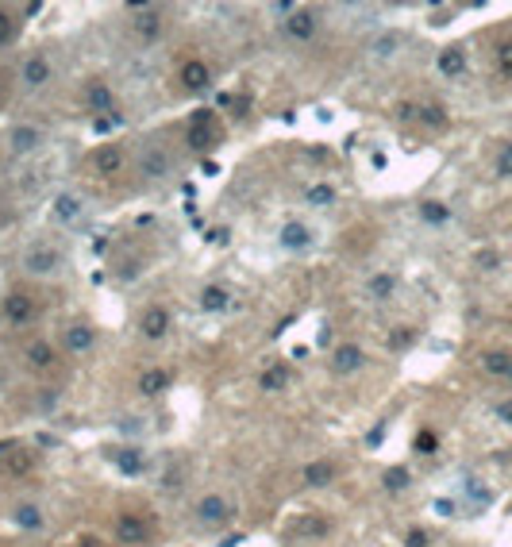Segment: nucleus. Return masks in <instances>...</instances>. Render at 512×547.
I'll list each match as a JSON object with an SVG mask.
<instances>
[{"instance_id": "19", "label": "nucleus", "mask_w": 512, "mask_h": 547, "mask_svg": "<svg viewBox=\"0 0 512 547\" xmlns=\"http://www.w3.org/2000/svg\"><path fill=\"white\" fill-rule=\"evenodd\" d=\"M54 216H58V220H74V216H81V197L62 193V197L54 200Z\"/></svg>"}, {"instance_id": "45", "label": "nucleus", "mask_w": 512, "mask_h": 547, "mask_svg": "<svg viewBox=\"0 0 512 547\" xmlns=\"http://www.w3.org/2000/svg\"><path fill=\"white\" fill-rule=\"evenodd\" d=\"M81 544H85V547H97V539H81Z\"/></svg>"}, {"instance_id": "28", "label": "nucleus", "mask_w": 512, "mask_h": 547, "mask_svg": "<svg viewBox=\"0 0 512 547\" xmlns=\"http://www.w3.org/2000/svg\"><path fill=\"white\" fill-rule=\"evenodd\" d=\"M420 216L428 220V224H443L451 212H447V205H439V200H424V205H420Z\"/></svg>"}, {"instance_id": "1", "label": "nucleus", "mask_w": 512, "mask_h": 547, "mask_svg": "<svg viewBox=\"0 0 512 547\" xmlns=\"http://www.w3.org/2000/svg\"><path fill=\"white\" fill-rule=\"evenodd\" d=\"M362 363H366V355H362L358 343H343V347H335V355H331V370H335V374H351V370H358Z\"/></svg>"}, {"instance_id": "5", "label": "nucleus", "mask_w": 512, "mask_h": 547, "mask_svg": "<svg viewBox=\"0 0 512 547\" xmlns=\"http://www.w3.org/2000/svg\"><path fill=\"white\" fill-rule=\"evenodd\" d=\"M62 258H58V251H50V247H39V251H27V258H24V266H27V274H50L54 266H58Z\"/></svg>"}, {"instance_id": "24", "label": "nucleus", "mask_w": 512, "mask_h": 547, "mask_svg": "<svg viewBox=\"0 0 512 547\" xmlns=\"http://www.w3.org/2000/svg\"><path fill=\"white\" fill-rule=\"evenodd\" d=\"M4 466H8V474H27V470L35 466V455H31V451H24V447H16Z\"/></svg>"}, {"instance_id": "12", "label": "nucleus", "mask_w": 512, "mask_h": 547, "mask_svg": "<svg viewBox=\"0 0 512 547\" xmlns=\"http://www.w3.org/2000/svg\"><path fill=\"white\" fill-rule=\"evenodd\" d=\"M24 81L31 85V89L47 85V81H50V62L39 58V54H35V58H27V62H24Z\"/></svg>"}, {"instance_id": "27", "label": "nucleus", "mask_w": 512, "mask_h": 547, "mask_svg": "<svg viewBox=\"0 0 512 547\" xmlns=\"http://www.w3.org/2000/svg\"><path fill=\"white\" fill-rule=\"evenodd\" d=\"M486 370H489V374H504V378H509L512 355H504V351H489V355H486Z\"/></svg>"}, {"instance_id": "6", "label": "nucleus", "mask_w": 512, "mask_h": 547, "mask_svg": "<svg viewBox=\"0 0 512 547\" xmlns=\"http://www.w3.org/2000/svg\"><path fill=\"white\" fill-rule=\"evenodd\" d=\"M143 174L147 177H166L170 174V154H166L162 147H150V150H143Z\"/></svg>"}, {"instance_id": "2", "label": "nucleus", "mask_w": 512, "mask_h": 547, "mask_svg": "<svg viewBox=\"0 0 512 547\" xmlns=\"http://www.w3.org/2000/svg\"><path fill=\"white\" fill-rule=\"evenodd\" d=\"M116 536H120V544H143V539H147V521L135 513H120Z\"/></svg>"}, {"instance_id": "14", "label": "nucleus", "mask_w": 512, "mask_h": 547, "mask_svg": "<svg viewBox=\"0 0 512 547\" xmlns=\"http://www.w3.org/2000/svg\"><path fill=\"white\" fill-rule=\"evenodd\" d=\"M66 347L77 351V355L93 347V328H89V324H74V328H66Z\"/></svg>"}, {"instance_id": "34", "label": "nucleus", "mask_w": 512, "mask_h": 547, "mask_svg": "<svg viewBox=\"0 0 512 547\" xmlns=\"http://www.w3.org/2000/svg\"><path fill=\"white\" fill-rule=\"evenodd\" d=\"M335 200V189L331 185H316V189H308V205H331Z\"/></svg>"}, {"instance_id": "13", "label": "nucleus", "mask_w": 512, "mask_h": 547, "mask_svg": "<svg viewBox=\"0 0 512 547\" xmlns=\"http://www.w3.org/2000/svg\"><path fill=\"white\" fill-rule=\"evenodd\" d=\"M12 150H16V154H27V150H35L39 147V127H27V124H19L16 132H12Z\"/></svg>"}, {"instance_id": "3", "label": "nucleus", "mask_w": 512, "mask_h": 547, "mask_svg": "<svg viewBox=\"0 0 512 547\" xmlns=\"http://www.w3.org/2000/svg\"><path fill=\"white\" fill-rule=\"evenodd\" d=\"M285 31H289V39H297V42L312 39V35H316V16H312V12H305V8L289 12V19H285Z\"/></svg>"}, {"instance_id": "30", "label": "nucleus", "mask_w": 512, "mask_h": 547, "mask_svg": "<svg viewBox=\"0 0 512 547\" xmlns=\"http://www.w3.org/2000/svg\"><path fill=\"white\" fill-rule=\"evenodd\" d=\"M416 112H420V120H424V124H431V127L447 124V116H443V108H439V104H424V108H416Z\"/></svg>"}, {"instance_id": "8", "label": "nucleus", "mask_w": 512, "mask_h": 547, "mask_svg": "<svg viewBox=\"0 0 512 547\" xmlns=\"http://www.w3.org/2000/svg\"><path fill=\"white\" fill-rule=\"evenodd\" d=\"M197 516H200L205 524H220V521H227V501L216 498V493H208V498H200Z\"/></svg>"}, {"instance_id": "10", "label": "nucleus", "mask_w": 512, "mask_h": 547, "mask_svg": "<svg viewBox=\"0 0 512 547\" xmlns=\"http://www.w3.org/2000/svg\"><path fill=\"white\" fill-rule=\"evenodd\" d=\"M54 347H50L47 340H35V343H27V363L35 366V370H50V366H54Z\"/></svg>"}, {"instance_id": "43", "label": "nucleus", "mask_w": 512, "mask_h": 547, "mask_svg": "<svg viewBox=\"0 0 512 547\" xmlns=\"http://www.w3.org/2000/svg\"><path fill=\"white\" fill-rule=\"evenodd\" d=\"M12 451H16V443H0V463H8Z\"/></svg>"}, {"instance_id": "4", "label": "nucleus", "mask_w": 512, "mask_h": 547, "mask_svg": "<svg viewBox=\"0 0 512 547\" xmlns=\"http://www.w3.org/2000/svg\"><path fill=\"white\" fill-rule=\"evenodd\" d=\"M4 316H8L12 324H27L35 316V305H31V297H27V293H8V297H4Z\"/></svg>"}, {"instance_id": "31", "label": "nucleus", "mask_w": 512, "mask_h": 547, "mask_svg": "<svg viewBox=\"0 0 512 547\" xmlns=\"http://www.w3.org/2000/svg\"><path fill=\"white\" fill-rule=\"evenodd\" d=\"M408 486V470L405 466H389L385 470V489H405Z\"/></svg>"}, {"instance_id": "21", "label": "nucleus", "mask_w": 512, "mask_h": 547, "mask_svg": "<svg viewBox=\"0 0 512 547\" xmlns=\"http://www.w3.org/2000/svg\"><path fill=\"white\" fill-rule=\"evenodd\" d=\"M85 100H89V108H93V112H108V108H112V93H108L100 81H93V85H89Z\"/></svg>"}, {"instance_id": "17", "label": "nucleus", "mask_w": 512, "mask_h": 547, "mask_svg": "<svg viewBox=\"0 0 512 547\" xmlns=\"http://www.w3.org/2000/svg\"><path fill=\"white\" fill-rule=\"evenodd\" d=\"M120 166H124V154H120V147H104L97 154V170L100 174H120Z\"/></svg>"}, {"instance_id": "11", "label": "nucleus", "mask_w": 512, "mask_h": 547, "mask_svg": "<svg viewBox=\"0 0 512 547\" xmlns=\"http://www.w3.org/2000/svg\"><path fill=\"white\" fill-rule=\"evenodd\" d=\"M182 81H185V89L200 93L208 81H212V74H208L205 62H185V66H182Z\"/></svg>"}, {"instance_id": "35", "label": "nucleus", "mask_w": 512, "mask_h": 547, "mask_svg": "<svg viewBox=\"0 0 512 547\" xmlns=\"http://www.w3.org/2000/svg\"><path fill=\"white\" fill-rule=\"evenodd\" d=\"M416 451L431 455V451H435V431H416Z\"/></svg>"}, {"instance_id": "40", "label": "nucleus", "mask_w": 512, "mask_h": 547, "mask_svg": "<svg viewBox=\"0 0 512 547\" xmlns=\"http://www.w3.org/2000/svg\"><path fill=\"white\" fill-rule=\"evenodd\" d=\"M408 547H428V532L413 528V532H408Z\"/></svg>"}, {"instance_id": "15", "label": "nucleus", "mask_w": 512, "mask_h": 547, "mask_svg": "<svg viewBox=\"0 0 512 547\" xmlns=\"http://www.w3.org/2000/svg\"><path fill=\"white\" fill-rule=\"evenodd\" d=\"M439 70H443L447 77H458L466 70V54L458 47H447L443 54H439Z\"/></svg>"}, {"instance_id": "39", "label": "nucleus", "mask_w": 512, "mask_h": 547, "mask_svg": "<svg viewBox=\"0 0 512 547\" xmlns=\"http://www.w3.org/2000/svg\"><path fill=\"white\" fill-rule=\"evenodd\" d=\"M413 343V332H393L389 335V347H408Z\"/></svg>"}, {"instance_id": "36", "label": "nucleus", "mask_w": 512, "mask_h": 547, "mask_svg": "<svg viewBox=\"0 0 512 547\" xmlns=\"http://www.w3.org/2000/svg\"><path fill=\"white\" fill-rule=\"evenodd\" d=\"M497 174H501V177H512V143L501 150V158H497Z\"/></svg>"}, {"instance_id": "46", "label": "nucleus", "mask_w": 512, "mask_h": 547, "mask_svg": "<svg viewBox=\"0 0 512 547\" xmlns=\"http://www.w3.org/2000/svg\"><path fill=\"white\" fill-rule=\"evenodd\" d=\"M0 386H4V370H0Z\"/></svg>"}, {"instance_id": "33", "label": "nucleus", "mask_w": 512, "mask_h": 547, "mask_svg": "<svg viewBox=\"0 0 512 547\" xmlns=\"http://www.w3.org/2000/svg\"><path fill=\"white\" fill-rule=\"evenodd\" d=\"M12 39H16V19L8 12H0V47H8Z\"/></svg>"}, {"instance_id": "25", "label": "nucleus", "mask_w": 512, "mask_h": 547, "mask_svg": "<svg viewBox=\"0 0 512 547\" xmlns=\"http://www.w3.org/2000/svg\"><path fill=\"white\" fill-rule=\"evenodd\" d=\"M200 305H205L208 312H212V308H227V290H220V285H205Z\"/></svg>"}, {"instance_id": "16", "label": "nucleus", "mask_w": 512, "mask_h": 547, "mask_svg": "<svg viewBox=\"0 0 512 547\" xmlns=\"http://www.w3.org/2000/svg\"><path fill=\"white\" fill-rule=\"evenodd\" d=\"M335 478V466L331 463H308L305 466V486H328Z\"/></svg>"}, {"instance_id": "42", "label": "nucleus", "mask_w": 512, "mask_h": 547, "mask_svg": "<svg viewBox=\"0 0 512 547\" xmlns=\"http://www.w3.org/2000/svg\"><path fill=\"white\" fill-rule=\"evenodd\" d=\"M397 116H401V120H413V116H416V104H401V108H397Z\"/></svg>"}, {"instance_id": "20", "label": "nucleus", "mask_w": 512, "mask_h": 547, "mask_svg": "<svg viewBox=\"0 0 512 547\" xmlns=\"http://www.w3.org/2000/svg\"><path fill=\"white\" fill-rule=\"evenodd\" d=\"M166 386H170V374H166V370H147L139 378V390L147 393V397H150V393H162Z\"/></svg>"}, {"instance_id": "7", "label": "nucleus", "mask_w": 512, "mask_h": 547, "mask_svg": "<svg viewBox=\"0 0 512 547\" xmlns=\"http://www.w3.org/2000/svg\"><path fill=\"white\" fill-rule=\"evenodd\" d=\"M135 31H139V39H158V31H162L158 8H135Z\"/></svg>"}, {"instance_id": "32", "label": "nucleus", "mask_w": 512, "mask_h": 547, "mask_svg": "<svg viewBox=\"0 0 512 547\" xmlns=\"http://www.w3.org/2000/svg\"><path fill=\"white\" fill-rule=\"evenodd\" d=\"M116 463H120V470H127V474H139L143 470V459L135 455V451H120Z\"/></svg>"}, {"instance_id": "26", "label": "nucleus", "mask_w": 512, "mask_h": 547, "mask_svg": "<svg viewBox=\"0 0 512 547\" xmlns=\"http://www.w3.org/2000/svg\"><path fill=\"white\" fill-rule=\"evenodd\" d=\"M285 386H289V370H285V366H273V370H266L262 374V390H285Z\"/></svg>"}, {"instance_id": "23", "label": "nucleus", "mask_w": 512, "mask_h": 547, "mask_svg": "<svg viewBox=\"0 0 512 547\" xmlns=\"http://www.w3.org/2000/svg\"><path fill=\"white\" fill-rule=\"evenodd\" d=\"M393 290H397V278H393V274H378V278H370V297L385 301V297H393Z\"/></svg>"}, {"instance_id": "41", "label": "nucleus", "mask_w": 512, "mask_h": 547, "mask_svg": "<svg viewBox=\"0 0 512 547\" xmlns=\"http://www.w3.org/2000/svg\"><path fill=\"white\" fill-rule=\"evenodd\" d=\"M497 416H501L504 424H512V401H501V405H497Z\"/></svg>"}, {"instance_id": "22", "label": "nucleus", "mask_w": 512, "mask_h": 547, "mask_svg": "<svg viewBox=\"0 0 512 547\" xmlns=\"http://www.w3.org/2000/svg\"><path fill=\"white\" fill-rule=\"evenodd\" d=\"M297 532L301 536H312V539H323L331 532V524L323 516H305V521H297Z\"/></svg>"}, {"instance_id": "29", "label": "nucleus", "mask_w": 512, "mask_h": 547, "mask_svg": "<svg viewBox=\"0 0 512 547\" xmlns=\"http://www.w3.org/2000/svg\"><path fill=\"white\" fill-rule=\"evenodd\" d=\"M16 521L24 524V528H42V513H39V505H19V509H16Z\"/></svg>"}, {"instance_id": "47", "label": "nucleus", "mask_w": 512, "mask_h": 547, "mask_svg": "<svg viewBox=\"0 0 512 547\" xmlns=\"http://www.w3.org/2000/svg\"><path fill=\"white\" fill-rule=\"evenodd\" d=\"M509 381H512V370H509Z\"/></svg>"}, {"instance_id": "37", "label": "nucleus", "mask_w": 512, "mask_h": 547, "mask_svg": "<svg viewBox=\"0 0 512 547\" xmlns=\"http://www.w3.org/2000/svg\"><path fill=\"white\" fill-rule=\"evenodd\" d=\"M189 139H193V147H197V150H200V147H208V132H205V116H200V120H197V127H193V135H189Z\"/></svg>"}, {"instance_id": "9", "label": "nucleus", "mask_w": 512, "mask_h": 547, "mask_svg": "<svg viewBox=\"0 0 512 547\" xmlns=\"http://www.w3.org/2000/svg\"><path fill=\"white\" fill-rule=\"evenodd\" d=\"M139 328H143V335H147V340H158V335H166V328H170V316H166V308H147V312H143V320H139Z\"/></svg>"}, {"instance_id": "18", "label": "nucleus", "mask_w": 512, "mask_h": 547, "mask_svg": "<svg viewBox=\"0 0 512 547\" xmlns=\"http://www.w3.org/2000/svg\"><path fill=\"white\" fill-rule=\"evenodd\" d=\"M308 239H312V232H308L305 224H285L281 228V243H285V247H308Z\"/></svg>"}, {"instance_id": "38", "label": "nucleus", "mask_w": 512, "mask_h": 547, "mask_svg": "<svg viewBox=\"0 0 512 547\" xmlns=\"http://www.w3.org/2000/svg\"><path fill=\"white\" fill-rule=\"evenodd\" d=\"M497 62H501L504 74H512V42H501V50H497Z\"/></svg>"}, {"instance_id": "44", "label": "nucleus", "mask_w": 512, "mask_h": 547, "mask_svg": "<svg viewBox=\"0 0 512 547\" xmlns=\"http://www.w3.org/2000/svg\"><path fill=\"white\" fill-rule=\"evenodd\" d=\"M478 262H481V266H486V270H493V266H497V255H481V258H478Z\"/></svg>"}]
</instances>
